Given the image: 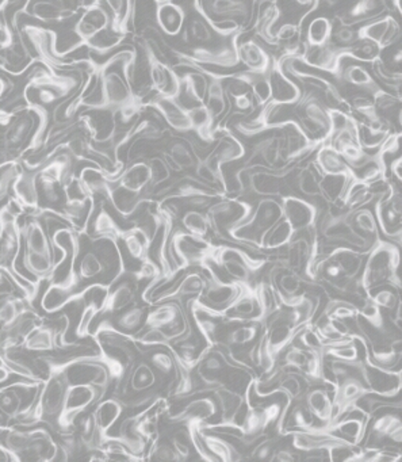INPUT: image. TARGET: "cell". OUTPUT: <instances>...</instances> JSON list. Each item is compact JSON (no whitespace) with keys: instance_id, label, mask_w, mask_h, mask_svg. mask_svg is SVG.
<instances>
[{"instance_id":"cell-1","label":"cell","mask_w":402,"mask_h":462,"mask_svg":"<svg viewBox=\"0 0 402 462\" xmlns=\"http://www.w3.org/2000/svg\"><path fill=\"white\" fill-rule=\"evenodd\" d=\"M359 278L366 292L386 283L401 289L400 248L396 244L378 240L368 251Z\"/></svg>"},{"instance_id":"cell-2","label":"cell","mask_w":402,"mask_h":462,"mask_svg":"<svg viewBox=\"0 0 402 462\" xmlns=\"http://www.w3.org/2000/svg\"><path fill=\"white\" fill-rule=\"evenodd\" d=\"M106 389L92 384H68L65 399L61 411L56 416V427L58 431L67 434L75 426L76 419L86 412L91 406H95Z\"/></svg>"},{"instance_id":"cell-3","label":"cell","mask_w":402,"mask_h":462,"mask_svg":"<svg viewBox=\"0 0 402 462\" xmlns=\"http://www.w3.org/2000/svg\"><path fill=\"white\" fill-rule=\"evenodd\" d=\"M252 209L254 205L247 201L223 197L208 208L206 217L216 234L226 240H233L232 232L249 219Z\"/></svg>"},{"instance_id":"cell-4","label":"cell","mask_w":402,"mask_h":462,"mask_svg":"<svg viewBox=\"0 0 402 462\" xmlns=\"http://www.w3.org/2000/svg\"><path fill=\"white\" fill-rule=\"evenodd\" d=\"M210 262H214L223 267L232 280L249 285L252 276L258 273L267 261L263 258H252L237 247L214 245Z\"/></svg>"},{"instance_id":"cell-5","label":"cell","mask_w":402,"mask_h":462,"mask_svg":"<svg viewBox=\"0 0 402 462\" xmlns=\"http://www.w3.org/2000/svg\"><path fill=\"white\" fill-rule=\"evenodd\" d=\"M268 283L273 289L279 304L283 307H297L306 296L304 287L305 278L280 263L269 272Z\"/></svg>"},{"instance_id":"cell-6","label":"cell","mask_w":402,"mask_h":462,"mask_svg":"<svg viewBox=\"0 0 402 462\" xmlns=\"http://www.w3.org/2000/svg\"><path fill=\"white\" fill-rule=\"evenodd\" d=\"M374 214L378 228L388 237L401 239L402 198L401 192L390 185L388 192L377 197L374 205Z\"/></svg>"},{"instance_id":"cell-7","label":"cell","mask_w":402,"mask_h":462,"mask_svg":"<svg viewBox=\"0 0 402 462\" xmlns=\"http://www.w3.org/2000/svg\"><path fill=\"white\" fill-rule=\"evenodd\" d=\"M208 269V283L203 290V293L198 297L206 307L219 311V312H225L236 300L241 290V283H237L234 280L226 282L219 277L212 267H209V263L206 262L203 265Z\"/></svg>"},{"instance_id":"cell-8","label":"cell","mask_w":402,"mask_h":462,"mask_svg":"<svg viewBox=\"0 0 402 462\" xmlns=\"http://www.w3.org/2000/svg\"><path fill=\"white\" fill-rule=\"evenodd\" d=\"M68 384L69 381L64 371L50 373L41 384L37 403L41 407L44 420H54L61 411Z\"/></svg>"},{"instance_id":"cell-9","label":"cell","mask_w":402,"mask_h":462,"mask_svg":"<svg viewBox=\"0 0 402 462\" xmlns=\"http://www.w3.org/2000/svg\"><path fill=\"white\" fill-rule=\"evenodd\" d=\"M364 380L371 395L378 397H394L401 389V370H388L370 361L368 355L363 360Z\"/></svg>"},{"instance_id":"cell-10","label":"cell","mask_w":402,"mask_h":462,"mask_svg":"<svg viewBox=\"0 0 402 462\" xmlns=\"http://www.w3.org/2000/svg\"><path fill=\"white\" fill-rule=\"evenodd\" d=\"M223 315L232 322H263L265 312L256 286L241 283L238 296Z\"/></svg>"},{"instance_id":"cell-11","label":"cell","mask_w":402,"mask_h":462,"mask_svg":"<svg viewBox=\"0 0 402 462\" xmlns=\"http://www.w3.org/2000/svg\"><path fill=\"white\" fill-rule=\"evenodd\" d=\"M283 219H286L295 232L314 228L318 219V208L308 199L297 195L280 197Z\"/></svg>"},{"instance_id":"cell-12","label":"cell","mask_w":402,"mask_h":462,"mask_svg":"<svg viewBox=\"0 0 402 462\" xmlns=\"http://www.w3.org/2000/svg\"><path fill=\"white\" fill-rule=\"evenodd\" d=\"M249 181L247 188H251L254 194L260 197H282L284 187V173L271 171L263 167H249Z\"/></svg>"},{"instance_id":"cell-13","label":"cell","mask_w":402,"mask_h":462,"mask_svg":"<svg viewBox=\"0 0 402 462\" xmlns=\"http://www.w3.org/2000/svg\"><path fill=\"white\" fill-rule=\"evenodd\" d=\"M219 403L216 397L205 396L197 397L187 403V406L179 412L178 415L172 416L174 421H183L186 424H205L208 420L217 415Z\"/></svg>"},{"instance_id":"cell-14","label":"cell","mask_w":402,"mask_h":462,"mask_svg":"<svg viewBox=\"0 0 402 462\" xmlns=\"http://www.w3.org/2000/svg\"><path fill=\"white\" fill-rule=\"evenodd\" d=\"M374 439V445L368 448H377V443L383 439H390L392 442L400 445L402 439V421L400 415L396 414H382L377 416L370 427L368 441Z\"/></svg>"},{"instance_id":"cell-15","label":"cell","mask_w":402,"mask_h":462,"mask_svg":"<svg viewBox=\"0 0 402 462\" xmlns=\"http://www.w3.org/2000/svg\"><path fill=\"white\" fill-rule=\"evenodd\" d=\"M14 197L27 209L37 212L40 209V192L37 185V173L23 171L16 177L11 186Z\"/></svg>"},{"instance_id":"cell-16","label":"cell","mask_w":402,"mask_h":462,"mask_svg":"<svg viewBox=\"0 0 402 462\" xmlns=\"http://www.w3.org/2000/svg\"><path fill=\"white\" fill-rule=\"evenodd\" d=\"M325 255L336 262L347 277L357 278L360 276L364 265L363 251H359L350 245H333Z\"/></svg>"},{"instance_id":"cell-17","label":"cell","mask_w":402,"mask_h":462,"mask_svg":"<svg viewBox=\"0 0 402 462\" xmlns=\"http://www.w3.org/2000/svg\"><path fill=\"white\" fill-rule=\"evenodd\" d=\"M304 400L309 407L314 419H317L325 428L332 424L333 420V397L324 389H311L305 393Z\"/></svg>"},{"instance_id":"cell-18","label":"cell","mask_w":402,"mask_h":462,"mask_svg":"<svg viewBox=\"0 0 402 462\" xmlns=\"http://www.w3.org/2000/svg\"><path fill=\"white\" fill-rule=\"evenodd\" d=\"M118 185L125 187L126 190H131L137 194H142L146 190H150V168L148 163L138 162L131 166L128 170L122 171L120 177L113 181ZM145 197V195H144Z\"/></svg>"},{"instance_id":"cell-19","label":"cell","mask_w":402,"mask_h":462,"mask_svg":"<svg viewBox=\"0 0 402 462\" xmlns=\"http://www.w3.org/2000/svg\"><path fill=\"white\" fill-rule=\"evenodd\" d=\"M322 174L329 175H348L354 178L353 170L344 157L329 144L322 145L317 153V159L314 162Z\"/></svg>"},{"instance_id":"cell-20","label":"cell","mask_w":402,"mask_h":462,"mask_svg":"<svg viewBox=\"0 0 402 462\" xmlns=\"http://www.w3.org/2000/svg\"><path fill=\"white\" fill-rule=\"evenodd\" d=\"M122 412H124V403L118 399H106V400H102L96 406L92 414L95 416L96 426H98L103 443H104V438L107 437L110 428L117 423V420L121 417Z\"/></svg>"},{"instance_id":"cell-21","label":"cell","mask_w":402,"mask_h":462,"mask_svg":"<svg viewBox=\"0 0 402 462\" xmlns=\"http://www.w3.org/2000/svg\"><path fill=\"white\" fill-rule=\"evenodd\" d=\"M110 23V16L106 10L100 6L87 10L75 25V32L86 43L92 36H95L102 29L107 28Z\"/></svg>"},{"instance_id":"cell-22","label":"cell","mask_w":402,"mask_h":462,"mask_svg":"<svg viewBox=\"0 0 402 462\" xmlns=\"http://www.w3.org/2000/svg\"><path fill=\"white\" fill-rule=\"evenodd\" d=\"M120 240L124 241L128 254L135 261L142 262L149 258L152 236L141 226H135L131 230H124Z\"/></svg>"},{"instance_id":"cell-23","label":"cell","mask_w":402,"mask_h":462,"mask_svg":"<svg viewBox=\"0 0 402 462\" xmlns=\"http://www.w3.org/2000/svg\"><path fill=\"white\" fill-rule=\"evenodd\" d=\"M268 82L271 87V98L275 103H294L300 99L298 87L280 69L275 68L271 72Z\"/></svg>"},{"instance_id":"cell-24","label":"cell","mask_w":402,"mask_h":462,"mask_svg":"<svg viewBox=\"0 0 402 462\" xmlns=\"http://www.w3.org/2000/svg\"><path fill=\"white\" fill-rule=\"evenodd\" d=\"M348 220L353 230L357 232L359 236L367 239L371 243H377L378 237V223L375 214L371 209L361 206L348 212Z\"/></svg>"},{"instance_id":"cell-25","label":"cell","mask_w":402,"mask_h":462,"mask_svg":"<svg viewBox=\"0 0 402 462\" xmlns=\"http://www.w3.org/2000/svg\"><path fill=\"white\" fill-rule=\"evenodd\" d=\"M22 239L25 240L26 251L52 254L50 239L45 231L44 226L40 219L34 217L33 220L26 223L25 227H22Z\"/></svg>"},{"instance_id":"cell-26","label":"cell","mask_w":402,"mask_h":462,"mask_svg":"<svg viewBox=\"0 0 402 462\" xmlns=\"http://www.w3.org/2000/svg\"><path fill=\"white\" fill-rule=\"evenodd\" d=\"M134 298H135V289L131 282H122L114 289L110 287L109 296L100 314H110V315L118 314L122 309L131 307Z\"/></svg>"},{"instance_id":"cell-27","label":"cell","mask_w":402,"mask_h":462,"mask_svg":"<svg viewBox=\"0 0 402 462\" xmlns=\"http://www.w3.org/2000/svg\"><path fill=\"white\" fill-rule=\"evenodd\" d=\"M79 179H80V182L83 184L85 188L87 190V192L91 197L103 195L104 198H109L113 181L98 166L83 168L80 175H79Z\"/></svg>"},{"instance_id":"cell-28","label":"cell","mask_w":402,"mask_h":462,"mask_svg":"<svg viewBox=\"0 0 402 462\" xmlns=\"http://www.w3.org/2000/svg\"><path fill=\"white\" fill-rule=\"evenodd\" d=\"M311 380L300 373V371H286L283 373L279 385L278 392L283 393L287 400H295L300 397H304L305 393L309 390Z\"/></svg>"},{"instance_id":"cell-29","label":"cell","mask_w":402,"mask_h":462,"mask_svg":"<svg viewBox=\"0 0 402 462\" xmlns=\"http://www.w3.org/2000/svg\"><path fill=\"white\" fill-rule=\"evenodd\" d=\"M156 16H157V22L160 23L161 29L167 34L175 36L180 32L184 14L178 4H175L172 0L160 3V6L156 10Z\"/></svg>"},{"instance_id":"cell-30","label":"cell","mask_w":402,"mask_h":462,"mask_svg":"<svg viewBox=\"0 0 402 462\" xmlns=\"http://www.w3.org/2000/svg\"><path fill=\"white\" fill-rule=\"evenodd\" d=\"M295 231L286 219H280L260 240V250L276 251L290 243Z\"/></svg>"},{"instance_id":"cell-31","label":"cell","mask_w":402,"mask_h":462,"mask_svg":"<svg viewBox=\"0 0 402 462\" xmlns=\"http://www.w3.org/2000/svg\"><path fill=\"white\" fill-rule=\"evenodd\" d=\"M23 267L34 277L36 280L52 279L53 274V255L44 252L26 251L23 256Z\"/></svg>"},{"instance_id":"cell-32","label":"cell","mask_w":402,"mask_h":462,"mask_svg":"<svg viewBox=\"0 0 402 462\" xmlns=\"http://www.w3.org/2000/svg\"><path fill=\"white\" fill-rule=\"evenodd\" d=\"M237 57L254 72H265L268 68L266 50L254 41L240 44L236 49Z\"/></svg>"},{"instance_id":"cell-33","label":"cell","mask_w":402,"mask_h":462,"mask_svg":"<svg viewBox=\"0 0 402 462\" xmlns=\"http://www.w3.org/2000/svg\"><path fill=\"white\" fill-rule=\"evenodd\" d=\"M353 179L354 178L348 175L324 174L320 181V195L329 204L339 202Z\"/></svg>"},{"instance_id":"cell-34","label":"cell","mask_w":402,"mask_h":462,"mask_svg":"<svg viewBox=\"0 0 402 462\" xmlns=\"http://www.w3.org/2000/svg\"><path fill=\"white\" fill-rule=\"evenodd\" d=\"M145 315H146L145 311L139 307H128L121 312H118L113 325L118 331L132 335L134 332H138L144 325Z\"/></svg>"},{"instance_id":"cell-35","label":"cell","mask_w":402,"mask_h":462,"mask_svg":"<svg viewBox=\"0 0 402 462\" xmlns=\"http://www.w3.org/2000/svg\"><path fill=\"white\" fill-rule=\"evenodd\" d=\"M202 437L203 442L209 450V453L214 457L216 461H234L240 460L238 452L227 442L223 439L221 437L217 435H210V434H203L202 430Z\"/></svg>"},{"instance_id":"cell-36","label":"cell","mask_w":402,"mask_h":462,"mask_svg":"<svg viewBox=\"0 0 402 462\" xmlns=\"http://www.w3.org/2000/svg\"><path fill=\"white\" fill-rule=\"evenodd\" d=\"M128 380L133 392H145L155 386L157 377L155 369L149 364L139 362L137 366L134 365L133 368H131Z\"/></svg>"},{"instance_id":"cell-37","label":"cell","mask_w":402,"mask_h":462,"mask_svg":"<svg viewBox=\"0 0 402 462\" xmlns=\"http://www.w3.org/2000/svg\"><path fill=\"white\" fill-rule=\"evenodd\" d=\"M397 287L392 285H379L367 292L368 297L381 308L386 311H396L397 307L401 304V298L399 296Z\"/></svg>"},{"instance_id":"cell-38","label":"cell","mask_w":402,"mask_h":462,"mask_svg":"<svg viewBox=\"0 0 402 462\" xmlns=\"http://www.w3.org/2000/svg\"><path fill=\"white\" fill-rule=\"evenodd\" d=\"M324 174L320 171L315 163H313L312 167L301 170L295 177V185L297 190L308 197H318L320 195V181Z\"/></svg>"},{"instance_id":"cell-39","label":"cell","mask_w":402,"mask_h":462,"mask_svg":"<svg viewBox=\"0 0 402 462\" xmlns=\"http://www.w3.org/2000/svg\"><path fill=\"white\" fill-rule=\"evenodd\" d=\"M122 232L124 230L120 228L113 216L104 208H102L93 221L95 239H113L120 241Z\"/></svg>"},{"instance_id":"cell-40","label":"cell","mask_w":402,"mask_h":462,"mask_svg":"<svg viewBox=\"0 0 402 462\" xmlns=\"http://www.w3.org/2000/svg\"><path fill=\"white\" fill-rule=\"evenodd\" d=\"M78 276L82 279H93V278L100 277L102 274L106 273V267L99 258V255L93 251L86 252L82 259L79 261L78 265Z\"/></svg>"},{"instance_id":"cell-41","label":"cell","mask_w":402,"mask_h":462,"mask_svg":"<svg viewBox=\"0 0 402 462\" xmlns=\"http://www.w3.org/2000/svg\"><path fill=\"white\" fill-rule=\"evenodd\" d=\"M181 224L186 231L197 234V236H201V237H205V239L208 237L209 231H210V224H209L206 214L195 209L184 213V216L181 217Z\"/></svg>"},{"instance_id":"cell-42","label":"cell","mask_w":402,"mask_h":462,"mask_svg":"<svg viewBox=\"0 0 402 462\" xmlns=\"http://www.w3.org/2000/svg\"><path fill=\"white\" fill-rule=\"evenodd\" d=\"M5 437H4V445L16 453L21 460L22 454L27 452L30 445V430H19V428H5Z\"/></svg>"},{"instance_id":"cell-43","label":"cell","mask_w":402,"mask_h":462,"mask_svg":"<svg viewBox=\"0 0 402 462\" xmlns=\"http://www.w3.org/2000/svg\"><path fill=\"white\" fill-rule=\"evenodd\" d=\"M332 25L326 18H315L308 28V44L322 45L331 40Z\"/></svg>"},{"instance_id":"cell-44","label":"cell","mask_w":402,"mask_h":462,"mask_svg":"<svg viewBox=\"0 0 402 462\" xmlns=\"http://www.w3.org/2000/svg\"><path fill=\"white\" fill-rule=\"evenodd\" d=\"M149 364L155 370H157L160 374L164 375H172L175 371H178V365L175 361L174 354H170L167 351H155L149 357Z\"/></svg>"},{"instance_id":"cell-45","label":"cell","mask_w":402,"mask_h":462,"mask_svg":"<svg viewBox=\"0 0 402 462\" xmlns=\"http://www.w3.org/2000/svg\"><path fill=\"white\" fill-rule=\"evenodd\" d=\"M135 343H139L142 346L146 347H156V346H170V343L172 342L171 336L161 328H155L150 327L148 328V331H145L139 338H134Z\"/></svg>"},{"instance_id":"cell-46","label":"cell","mask_w":402,"mask_h":462,"mask_svg":"<svg viewBox=\"0 0 402 462\" xmlns=\"http://www.w3.org/2000/svg\"><path fill=\"white\" fill-rule=\"evenodd\" d=\"M342 78L344 82L351 83L357 87L368 89L370 86H374V80L370 76V74L360 65H348L342 74Z\"/></svg>"},{"instance_id":"cell-47","label":"cell","mask_w":402,"mask_h":462,"mask_svg":"<svg viewBox=\"0 0 402 462\" xmlns=\"http://www.w3.org/2000/svg\"><path fill=\"white\" fill-rule=\"evenodd\" d=\"M150 460H159V461H179L178 454L172 446V443L167 442H159V439H155L149 452Z\"/></svg>"},{"instance_id":"cell-48","label":"cell","mask_w":402,"mask_h":462,"mask_svg":"<svg viewBox=\"0 0 402 462\" xmlns=\"http://www.w3.org/2000/svg\"><path fill=\"white\" fill-rule=\"evenodd\" d=\"M99 312H100V309L93 304H86L83 307L80 320H79L76 331H75L78 338H87L89 336L91 325L93 323L95 318L99 315Z\"/></svg>"},{"instance_id":"cell-49","label":"cell","mask_w":402,"mask_h":462,"mask_svg":"<svg viewBox=\"0 0 402 462\" xmlns=\"http://www.w3.org/2000/svg\"><path fill=\"white\" fill-rule=\"evenodd\" d=\"M177 454H178L179 460H187L190 457V453L191 450L194 449L192 448V442H191V437H190V431L188 428L186 430H180L178 431L172 441H171Z\"/></svg>"},{"instance_id":"cell-50","label":"cell","mask_w":402,"mask_h":462,"mask_svg":"<svg viewBox=\"0 0 402 462\" xmlns=\"http://www.w3.org/2000/svg\"><path fill=\"white\" fill-rule=\"evenodd\" d=\"M275 450H276V441L273 439L263 441L252 450V459L260 461H271Z\"/></svg>"},{"instance_id":"cell-51","label":"cell","mask_w":402,"mask_h":462,"mask_svg":"<svg viewBox=\"0 0 402 462\" xmlns=\"http://www.w3.org/2000/svg\"><path fill=\"white\" fill-rule=\"evenodd\" d=\"M190 32H191L192 38L199 41V43H208V41L212 40V32H210L209 26L201 19L192 21Z\"/></svg>"},{"instance_id":"cell-52","label":"cell","mask_w":402,"mask_h":462,"mask_svg":"<svg viewBox=\"0 0 402 462\" xmlns=\"http://www.w3.org/2000/svg\"><path fill=\"white\" fill-rule=\"evenodd\" d=\"M298 25L294 23H284L279 28V30L275 34V38L282 40V41H291L298 36Z\"/></svg>"},{"instance_id":"cell-53","label":"cell","mask_w":402,"mask_h":462,"mask_svg":"<svg viewBox=\"0 0 402 462\" xmlns=\"http://www.w3.org/2000/svg\"><path fill=\"white\" fill-rule=\"evenodd\" d=\"M298 460V454H295L294 452L286 450V449H280V450H275L271 461L278 462H294Z\"/></svg>"},{"instance_id":"cell-54","label":"cell","mask_w":402,"mask_h":462,"mask_svg":"<svg viewBox=\"0 0 402 462\" xmlns=\"http://www.w3.org/2000/svg\"><path fill=\"white\" fill-rule=\"evenodd\" d=\"M21 461V457L0 442V462Z\"/></svg>"},{"instance_id":"cell-55","label":"cell","mask_w":402,"mask_h":462,"mask_svg":"<svg viewBox=\"0 0 402 462\" xmlns=\"http://www.w3.org/2000/svg\"><path fill=\"white\" fill-rule=\"evenodd\" d=\"M401 163V157L396 159V160L392 163V173H393V175L397 178V181H399V182H401L402 181Z\"/></svg>"},{"instance_id":"cell-56","label":"cell","mask_w":402,"mask_h":462,"mask_svg":"<svg viewBox=\"0 0 402 462\" xmlns=\"http://www.w3.org/2000/svg\"><path fill=\"white\" fill-rule=\"evenodd\" d=\"M10 375H11V371L7 369L3 364H0V385L5 384L10 380Z\"/></svg>"},{"instance_id":"cell-57","label":"cell","mask_w":402,"mask_h":462,"mask_svg":"<svg viewBox=\"0 0 402 462\" xmlns=\"http://www.w3.org/2000/svg\"><path fill=\"white\" fill-rule=\"evenodd\" d=\"M99 1H100V0H79L80 6H82L83 8H86V10H89V8H93V7L99 6Z\"/></svg>"},{"instance_id":"cell-58","label":"cell","mask_w":402,"mask_h":462,"mask_svg":"<svg viewBox=\"0 0 402 462\" xmlns=\"http://www.w3.org/2000/svg\"><path fill=\"white\" fill-rule=\"evenodd\" d=\"M5 89H7L5 80H4V78H1V76H0V98L3 96V94H4V91H5Z\"/></svg>"}]
</instances>
